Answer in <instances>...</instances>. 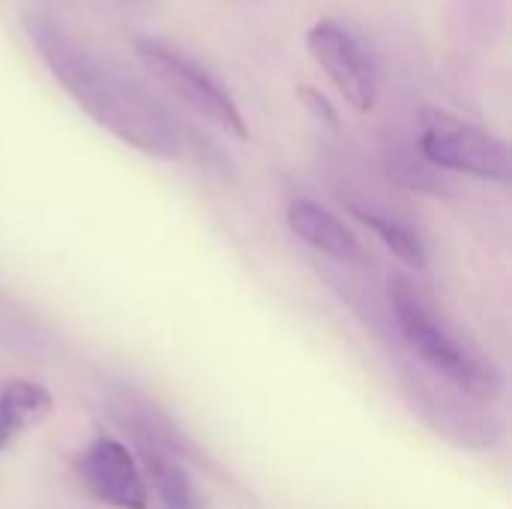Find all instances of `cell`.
<instances>
[{"label":"cell","instance_id":"9","mask_svg":"<svg viewBox=\"0 0 512 509\" xmlns=\"http://www.w3.org/2000/svg\"><path fill=\"white\" fill-rule=\"evenodd\" d=\"M351 216H354L357 222H363L366 228H372V231L381 237V243H384L405 267L426 270V264H429L426 249H423L420 237H417L408 225H402L399 219H390V216H384V213L366 210V207H351Z\"/></svg>","mask_w":512,"mask_h":509},{"label":"cell","instance_id":"11","mask_svg":"<svg viewBox=\"0 0 512 509\" xmlns=\"http://www.w3.org/2000/svg\"><path fill=\"white\" fill-rule=\"evenodd\" d=\"M393 177H399L405 186H411V189H441V183L435 180V171H429L426 165H411V162H402V165H393V171H390Z\"/></svg>","mask_w":512,"mask_h":509},{"label":"cell","instance_id":"6","mask_svg":"<svg viewBox=\"0 0 512 509\" xmlns=\"http://www.w3.org/2000/svg\"><path fill=\"white\" fill-rule=\"evenodd\" d=\"M81 480L90 495L114 509H150V486L129 453L114 438H96L81 456Z\"/></svg>","mask_w":512,"mask_h":509},{"label":"cell","instance_id":"7","mask_svg":"<svg viewBox=\"0 0 512 509\" xmlns=\"http://www.w3.org/2000/svg\"><path fill=\"white\" fill-rule=\"evenodd\" d=\"M288 228L306 243L312 246L315 252H324L336 261H351L357 258V237L354 231L339 219L333 216L327 207L309 201V198H294L288 204Z\"/></svg>","mask_w":512,"mask_h":509},{"label":"cell","instance_id":"1","mask_svg":"<svg viewBox=\"0 0 512 509\" xmlns=\"http://www.w3.org/2000/svg\"><path fill=\"white\" fill-rule=\"evenodd\" d=\"M24 33L51 78L96 126L150 159H180V132L171 114L120 63L84 45L48 12H30Z\"/></svg>","mask_w":512,"mask_h":509},{"label":"cell","instance_id":"8","mask_svg":"<svg viewBox=\"0 0 512 509\" xmlns=\"http://www.w3.org/2000/svg\"><path fill=\"white\" fill-rule=\"evenodd\" d=\"M54 408L51 393L33 381H9L0 393V420L15 435L39 426Z\"/></svg>","mask_w":512,"mask_h":509},{"label":"cell","instance_id":"12","mask_svg":"<svg viewBox=\"0 0 512 509\" xmlns=\"http://www.w3.org/2000/svg\"><path fill=\"white\" fill-rule=\"evenodd\" d=\"M9 438H12V432H9V429L3 426V420H0V450H3L6 444H9Z\"/></svg>","mask_w":512,"mask_h":509},{"label":"cell","instance_id":"4","mask_svg":"<svg viewBox=\"0 0 512 509\" xmlns=\"http://www.w3.org/2000/svg\"><path fill=\"white\" fill-rule=\"evenodd\" d=\"M420 153L432 168L507 183L510 153L492 132L441 108L420 111Z\"/></svg>","mask_w":512,"mask_h":509},{"label":"cell","instance_id":"5","mask_svg":"<svg viewBox=\"0 0 512 509\" xmlns=\"http://www.w3.org/2000/svg\"><path fill=\"white\" fill-rule=\"evenodd\" d=\"M306 48L354 111L369 114L378 105L381 72L372 51L360 42L354 30L333 18H321L309 27Z\"/></svg>","mask_w":512,"mask_h":509},{"label":"cell","instance_id":"10","mask_svg":"<svg viewBox=\"0 0 512 509\" xmlns=\"http://www.w3.org/2000/svg\"><path fill=\"white\" fill-rule=\"evenodd\" d=\"M297 99L312 111V117H318L321 123H327V126H339V114H336V108L330 105V99L321 93V90H315L312 84H300L297 87Z\"/></svg>","mask_w":512,"mask_h":509},{"label":"cell","instance_id":"3","mask_svg":"<svg viewBox=\"0 0 512 509\" xmlns=\"http://www.w3.org/2000/svg\"><path fill=\"white\" fill-rule=\"evenodd\" d=\"M135 54L144 63V69L186 108H192L198 117L207 123L225 129L237 141H249V123L243 120L237 102L231 93L189 54L180 48L153 39V36H138L135 39Z\"/></svg>","mask_w":512,"mask_h":509},{"label":"cell","instance_id":"2","mask_svg":"<svg viewBox=\"0 0 512 509\" xmlns=\"http://www.w3.org/2000/svg\"><path fill=\"white\" fill-rule=\"evenodd\" d=\"M387 288H390V306H393L405 345L459 393L477 402H492L501 387L495 366L480 351H474L447 324V318H441L435 303L411 279L390 276Z\"/></svg>","mask_w":512,"mask_h":509}]
</instances>
